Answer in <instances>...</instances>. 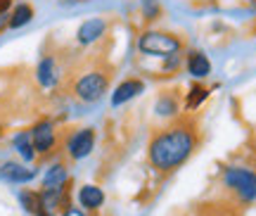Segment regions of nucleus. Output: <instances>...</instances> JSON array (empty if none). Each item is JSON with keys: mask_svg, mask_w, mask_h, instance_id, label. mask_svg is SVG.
Returning a JSON list of instances; mask_svg holds the SVG:
<instances>
[{"mask_svg": "<svg viewBox=\"0 0 256 216\" xmlns=\"http://www.w3.org/2000/svg\"><path fill=\"white\" fill-rule=\"evenodd\" d=\"M200 147V126L197 119L185 114L174 119L162 131H156L147 145V162L156 173H174L190 159Z\"/></svg>", "mask_w": 256, "mask_h": 216, "instance_id": "nucleus-1", "label": "nucleus"}, {"mask_svg": "<svg viewBox=\"0 0 256 216\" xmlns=\"http://www.w3.org/2000/svg\"><path fill=\"white\" fill-rule=\"evenodd\" d=\"M112 81V67L92 60L72 76V95L81 102H98L107 93Z\"/></svg>", "mask_w": 256, "mask_h": 216, "instance_id": "nucleus-2", "label": "nucleus"}, {"mask_svg": "<svg viewBox=\"0 0 256 216\" xmlns=\"http://www.w3.org/2000/svg\"><path fill=\"white\" fill-rule=\"evenodd\" d=\"M220 188L230 197L232 204H254L256 202V171L249 166H223L220 171Z\"/></svg>", "mask_w": 256, "mask_h": 216, "instance_id": "nucleus-3", "label": "nucleus"}, {"mask_svg": "<svg viewBox=\"0 0 256 216\" xmlns=\"http://www.w3.org/2000/svg\"><path fill=\"white\" fill-rule=\"evenodd\" d=\"M185 41L168 31H142L138 36V50L150 57H171V55L183 53Z\"/></svg>", "mask_w": 256, "mask_h": 216, "instance_id": "nucleus-4", "label": "nucleus"}, {"mask_svg": "<svg viewBox=\"0 0 256 216\" xmlns=\"http://www.w3.org/2000/svg\"><path fill=\"white\" fill-rule=\"evenodd\" d=\"M92 147H95V131L92 128H78L72 135H66V140H64V152L74 162L88 157L92 152Z\"/></svg>", "mask_w": 256, "mask_h": 216, "instance_id": "nucleus-5", "label": "nucleus"}, {"mask_svg": "<svg viewBox=\"0 0 256 216\" xmlns=\"http://www.w3.org/2000/svg\"><path fill=\"white\" fill-rule=\"evenodd\" d=\"M28 133H31V143H34L36 154H43V157H46V154L55 152L57 147H60V138H57L55 124H52V121H48V119L38 121Z\"/></svg>", "mask_w": 256, "mask_h": 216, "instance_id": "nucleus-6", "label": "nucleus"}, {"mask_svg": "<svg viewBox=\"0 0 256 216\" xmlns=\"http://www.w3.org/2000/svg\"><path fill=\"white\" fill-rule=\"evenodd\" d=\"M107 29H110V22L104 17H92V19H86L78 31H76V41L81 45H90L95 43L98 38H102L107 34Z\"/></svg>", "mask_w": 256, "mask_h": 216, "instance_id": "nucleus-7", "label": "nucleus"}, {"mask_svg": "<svg viewBox=\"0 0 256 216\" xmlns=\"http://www.w3.org/2000/svg\"><path fill=\"white\" fill-rule=\"evenodd\" d=\"M60 76H62V72H60V64H57L55 55H46L36 67L38 83H40L43 88H52V86L60 81Z\"/></svg>", "mask_w": 256, "mask_h": 216, "instance_id": "nucleus-8", "label": "nucleus"}, {"mask_svg": "<svg viewBox=\"0 0 256 216\" xmlns=\"http://www.w3.org/2000/svg\"><path fill=\"white\" fill-rule=\"evenodd\" d=\"M78 204H81V209L88 214V211H98V209L104 204V190L100 188V185H92V183H86V185H81V190H78Z\"/></svg>", "mask_w": 256, "mask_h": 216, "instance_id": "nucleus-9", "label": "nucleus"}, {"mask_svg": "<svg viewBox=\"0 0 256 216\" xmlns=\"http://www.w3.org/2000/svg\"><path fill=\"white\" fill-rule=\"evenodd\" d=\"M0 178L8 183H28L36 178V169H26L24 164L17 162H5L0 166Z\"/></svg>", "mask_w": 256, "mask_h": 216, "instance_id": "nucleus-10", "label": "nucleus"}, {"mask_svg": "<svg viewBox=\"0 0 256 216\" xmlns=\"http://www.w3.org/2000/svg\"><path fill=\"white\" fill-rule=\"evenodd\" d=\"M185 67H188V74L194 76V79H206L211 74V62L209 57L200 50H190L185 55Z\"/></svg>", "mask_w": 256, "mask_h": 216, "instance_id": "nucleus-11", "label": "nucleus"}, {"mask_svg": "<svg viewBox=\"0 0 256 216\" xmlns=\"http://www.w3.org/2000/svg\"><path fill=\"white\" fill-rule=\"evenodd\" d=\"M154 112L159 117H176L180 112V95H178V90H164L154 102Z\"/></svg>", "mask_w": 256, "mask_h": 216, "instance_id": "nucleus-12", "label": "nucleus"}, {"mask_svg": "<svg viewBox=\"0 0 256 216\" xmlns=\"http://www.w3.org/2000/svg\"><path fill=\"white\" fill-rule=\"evenodd\" d=\"M145 90V81H140V79H126L124 83H119V88L114 90V95H112V105L116 107V105H124L128 100H133L138 93H142Z\"/></svg>", "mask_w": 256, "mask_h": 216, "instance_id": "nucleus-13", "label": "nucleus"}, {"mask_svg": "<svg viewBox=\"0 0 256 216\" xmlns=\"http://www.w3.org/2000/svg\"><path fill=\"white\" fill-rule=\"evenodd\" d=\"M69 183V171H66V164H52L43 176V190H55V188H64Z\"/></svg>", "mask_w": 256, "mask_h": 216, "instance_id": "nucleus-14", "label": "nucleus"}, {"mask_svg": "<svg viewBox=\"0 0 256 216\" xmlns=\"http://www.w3.org/2000/svg\"><path fill=\"white\" fill-rule=\"evenodd\" d=\"M34 19V8L28 5V3H19L17 8L12 10V15H10V27L8 29H19L28 24Z\"/></svg>", "mask_w": 256, "mask_h": 216, "instance_id": "nucleus-15", "label": "nucleus"}, {"mask_svg": "<svg viewBox=\"0 0 256 216\" xmlns=\"http://www.w3.org/2000/svg\"><path fill=\"white\" fill-rule=\"evenodd\" d=\"M14 147H17V152L22 154L24 162H34V159H36V150H34V143H31V133H28V131L14 135Z\"/></svg>", "mask_w": 256, "mask_h": 216, "instance_id": "nucleus-16", "label": "nucleus"}, {"mask_svg": "<svg viewBox=\"0 0 256 216\" xmlns=\"http://www.w3.org/2000/svg\"><path fill=\"white\" fill-rule=\"evenodd\" d=\"M19 202H22V207H24V211L31 216H36L38 211H40V195H38L36 190H22L19 192Z\"/></svg>", "mask_w": 256, "mask_h": 216, "instance_id": "nucleus-17", "label": "nucleus"}, {"mask_svg": "<svg viewBox=\"0 0 256 216\" xmlns=\"http://www.w3.org/2000/svg\"><path fill=\"white\" fill-rule=\"evenodd\" d=\"M206 98H209V90L204 88V86H200V83L192 86L190 93L185 95V109H188V112H194L197 107H202V102Z\"/></svg>", "mask_w": 256, "mask_h": 216, "instance_id": "nucleus-18", "label": "nucleus"}, {"mask_svg": "<svg viewBox=\"0 0 256 216\" xmlns=\"http://www.w3.org/2000/svg\"><path fill=\"white\" fill-rule=\"evenodd\" d=\"M142 15H145V19H159L162 17V8H159V3L156 0H142Z\"/></svg>", "mask_w": 256, "mask_h": 216, "instance_id": "nucleus-19", "label": "nucleus"}, {"mask_svg": "<svg viewBox=\"0 0 256 216\" xmlns=\"http://www.w3.org/2000/svg\"><path fill=\"white\" fill-rule=\"evenodd\" d=\"M202 216H238L228 207H202Z\"/></svg>", "mask_w": 256, "mask_h": 216, "instance_id": "nucleus-20", "label": "nucleus"}, {"mask_svg": "<svg viewBox=\"0 0 256 216\" xmlns=\"http://www.w3.org/2000/svg\"><path fill=\"white\" fill-rule=\"evenodd\" d=\"M183 62V55L178 53V55H171V57H166L164 60V67H162V69H164V72H174V69H178V64Z\"/></svg>", "mask_w": 256, "mask_h": 216, "instance_id": "nucleus-21", "label": "nucleus"}, {"mask_svg": "<svg viewBox=\"0 0 256 216\" xmlns=\"http://www.w3.org/2000/svg\"><path fill=\"white\" fill-rule=\"evenodd\" d=\"M60 216H88V214H86L81 207H66Z\"/></svg>", "mask_w": 256, "mask_h": 216, "instance_id": "nucleus-22", "label": "nucleus"}, {"mask_svg": "<svg viewBox=\"0 0 256 216\" xmlns=\"http://www.w3.org/2000/svg\"><path fill=\"white\" fill-rule=\"evenodd\" d=\"M10 8H12V0H0V15H10Z\"/></svg>", "mask_w": 256, "mask_h": 216, "instance_id": "nucleus-23", "label": "nucleus"}, {"mask_svg": "<svg viewBox=\"0 0 256 216\" xmlns=\"http://www.w3.org/2000/svg\"><path fill=\"white\" fill-rule=\"evenodd\" d=\"M10 27V15H0V31H5Z\"/></svg>", "mask_w": 256, "mask_h": 216, "instance_id": "nucleus-24", "label": "nucleus"}]
</instances>
